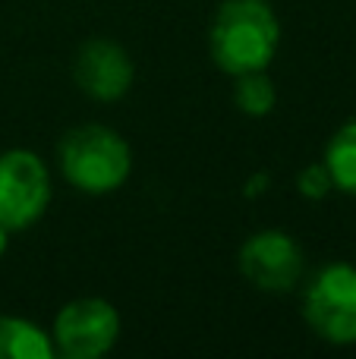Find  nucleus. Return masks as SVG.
<instances>
[{
    "label": "nucleus",
    "mask_w": 356,
    "mask_h": 359,
    "mask_svg": "<svg viewBox=\"0 0 356 359\" xmlns=\"http://www.w3.org/2000/svg\"><path fill=\"white\" fill-rule=\"evenodd\" d=\"M296 192H300L303 198H309V202H322L325 196H331L334 183H331V174H328L325 161H315L296 174Z\"/></svg>",
    "instance_id": "nucleus-11"
},
{
    "label": "nucleus",
    "mask_w": 356,
    "mask_h": 359,
    "mask_svg": "<svg viewBox=\"0 0 356 359\" xmlns=\"http://www.w3.org/2000/svg\"><path fill=\"white\" fill-rule=\"evenodd\" d=\"M233 104L246 117H268L278 104V86L271 82L268 69L233 76Z\"/></svg>",
    "instance_id": "nucleus-10"
},
{
    "label": "nucleus",
    "mask_w": 356,
    "mask_h": 359,
    "mask_svg": "<svg viewBox=\"0 0 356 359\" xmlns=\"http://www.w3.org/2000/svg\"><path fill=\"white\" fill-rule=\"evenodd\" d=\"M322 161L331 174L334 189L344 196H356V117L338 126V133L328 139Z\"/></svg>",
    "instance_id": "nucleus-9"
},
{
    "label": "nucleus",
    "mask_w": 356,
    "mask_h": 359,
    "mask_svg": "<svg viewBox=\"0 0 356 359\" xmlns=\"http://www.w3.org/2000/svg\"><path fill=\"white\" fill-rule=\"evenodd\" d=\"M73 82L92 101L111 104L130 95L136 82V63L114 38H88L73 54Z\"/></svg>",
    "instance_id": "nucleus-7"
},
{
    "label": "nucleus",
    "mask_w": 356,
    "mask_h": 359,
    "mask_svg": "<svg viewBox=\"0 0 356 359\" xmlns=\"http://www.w3.org/2000/svg\"><path fill=\"white\" fill-rule=\"evenodd\" d=\"M240 271L256 290L290 293L303 284L306 255L284 230H259L240 246Z\"/></svg>",
    "instance_id": "nucleus-6"
},
{
    "label": "nucleus",
    "mask_w": 356,
    "mask_h": 359,
    "mask_svg": "<svg viewBox=\"0 0 356 359\" xmlns=\"http://www.w3.org/2000/svg\"><path fill=\"white\" fill-rule=\"evenodd\" d=\"M50 331L22 316H0V359H50Z\"/></svg>",
    "instance_id": "nucleus-8"
},
{
    "label": "nucleus",
    "mask_w": 356,
    "mask_h": 359,
    "mask_svg": "<svg viewBox=\"0 0 356 359\" xmlns=\"http://www.w3.org/2000/svg\"><path fill=\"white\" fill-rule=\"evenodd\" d=\"M265 180H268V177H265V174L252 177V180H249V183H252V186H249V189H246V192H262V189H265Z\"/></svg>",
    "instance_id": "nucleus-13"
},
{
    "label": "nucleus",
    "mask_w": 356,
    "mask_h": 359,
    "mask_svg": "<svg viewBox=\"0 0 356 359\" xmlns=\"http://www.w3.org/2000/svg\"><path fill=\"white\" fill-rule=\"evenodd\" d=\"M57 168L73 189L85 196H111L123 189L132 174V149L114 126L79 123L63 133Z\"/></svg>",
    "instance_id": "nucleus-2"
},
{
    "label": "nucleus",
    "mask_w": 356,
    "mask_h": 359,
    "mask_svg": "<svg viewBox=\"0 0 356 359\" xmlns=\"http://www.w3.org/2000/svg\"><path fill=\"white\" fill-rule=\"evenodd\" d=\"M54 180L50 168L32 149L0 151V224L10 233L35 227L50 208Z\"/></svg>",
    "instance_id": "nucleus-4"
},
{
    "label": "nucleus",
    "mask_w": 356,
    "mask_h": 359,
    "mask_svg": "<svg viewBox=\"0 0 356 359\" xmlns=\"http://www.w3.org/2000/svg\"><path fill=\"white\" fill-rule=\"evenodd\" d=\"M281 48V16L268 0H224L208 25V54L227 76L268 69Z\"/></svg>",
    "instance_id": "nucleus-1"
},
{
    "label": "nucleus",
    "mask_w": 356,
    "mask_h": 359,
    "mask_svg": "<svg viewBox=\"0 0 356 359\" xmlns=\"http://www.w3.org/2000/svg\"><path fill=\"white\" fill-rule=\"evenodd\" d=\"M6 249H10V230H6L4 224H0V259L6 255Z\"/></svg>",
    "instance_id": "nucleus-12"
},
{
    "label": "nucleus",
    "mask_w": 356,
    "mask_h": 359,
    "mask_svg": "<svg viewBox=\"0 0 356 359\" xmlns=\"http://www.w3.org/2000/svg\"><path fill=\"white\" fill-rule=\"evenodd\" d=\"M303 318L306 325L334 347L356 344V265L328 262L303 290Z\"/></svg>",
    "instance_id": "nucleus-3"
},
{
    "label": "nucleus",
    "mask_w": 356,
    "mask_h": 359,
    "mask_svg": "<svg viewBox=\"0 0 356 359\" xmlns=\"http://www.w3.org/2000/svg\"><path fill=\"white\" fill-rule=\"evenodd\" d=\"M54 350L67 359H101L120 341V312L101 297H76L57 312Z\"/></svg>",
    "instance_id": "nucleus-5"
}]
</instances>
